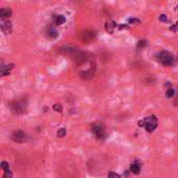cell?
<instances>
[{
  "label": "cell",
  "mask_w": 178,
  "mask_h": 178,
  "mask_svg": "<svg viewBox=\"0 0 178 178\" xmlns=\"http://www.w3.org/2000/svg\"><path fill=\"white\" fill-rule=\"evenodd\" d=\"M59 52L63 53L64 55L70 57L75 64L77 65H82L86 63V54L84 52H82L79 49L71 47V46H65V47L61 48Z\"/></svg>",
  "instance_id": "cell-1"
},
{
  "label": "cell",
  "mask_w": 178,
  "mask_h": 178,
  "mask_svg": "<svg viewBox=\"0 0 178 178\" xmlns=\"http://www.w3.org/2000/svg\"><path fill=\"white\" fill-rule=\"evenodd\" d=\"M156 61L158 62L159 64H161L162 66L171 67V66H174L175 64H176V57H175L171 52L164 50L156 54Z\"/></svg>",
  "instance_id": "cell-2"
},
{
  "label": "cell",
  "mask_w": 178,
  "mask_h": 178,
  "mask_svg": "<svg viewBox=\"0 0 178 178\" xmlns=\"http://www.w3.org/2000/svg\"><path fill=\"white\" fill-rule=\"evenodd\" d=\"M26 107H27V102L24 99H19L11 103V110L15 115H22L25 113Z\"/></svg>",
  "instance_id": "cell-3"
},
{
  "label": "cell",
  "mask_w": 178,
  "mask_h": 178,
  "mask_svg": "<svg viewBox=\"0 0 178 178\" xmlns=\"http://www.w3.org/2000/svg\"><path fill=\"white\" fill-rule=\"evenodd\" d=\"M145 121V129L148 132H153L155 129H156L157 125H158V122H157V118L155 117L154 115H151L149 117H147L144 119Z\"/></svg>",
  "instance_id": "cell-4"
},
{
  "label": "cell",
  "mask_w": 178,
  "mask_h": 178,
  "mask_svg": "<svg viewBox=\"0 0 178 178\" xmlns=\"http://www.w3.org/2000/svg\"><path fill=\"white\" fill-rule=\"evenodd\" d=\"M91 129H92L93 133L98 137V139H104L106 137V131H105V127L102 123H93L92 126H91Z\"/></svg>",
  "instance_id": "cell-5"
},
{
  "label": "cell",
  "mask_w": 178,
  "mask_h": 178,
  "mask_svg": "<svg viewBox=\"0 0 178 178\" xmlns=\"http://www.w3.org/2000/svg\"><path fill=\"white\" fill-rule=\"evenodd\" d=\"M79 38L84 43H92L96 38V32L94 29H86L79 35Z\"/></svg>",
  "instance_id": "cell-6"
},
{
  "label": "cell",
  "mask_w": 178,
  "mask_h": 178,
  "mask_svg": "<svg viewBox=\"0 0 178 178\" xmlns=\"http://www.w3.org/2000/svg\"><path fill=\"white\" fill-rule=\"evenodd\" d=\"M11 139L15 143H25L27 141V134L22 130H15L11 134Z\"/></svg>",
  "instance_id": "cell-7"
},
{
  "label": "cell",
  "mask_w": 178,
  "mask_h": 178,
  "mask_svg": "<svg viewBox=\"0 0 178 178\" xmlns=\"http://www.w3.org/2000/svg\"><path fill=\"white\" fill-rule=\"evenodd\" d=\"M45 35L50 40H54L59 37V32H57L56 28L53 25H48L45 28Z\"/></svg>",
  "instance_id": "cell-8"
},
{
  "label": "cell",
  "mask_w": 178,
  "mask_h": 178,
  "mask_svg": "<svg viewBox=\"0 0 178 178\" xmlns=\"http://www.w3.org/2000/svg\"><path fill=\"white\" fill-rule=\"evenodd\" d=\"M1 30L4 35H10L12 33V23L8 20L1 22Z\"/></svg>",
  "instance_id": "cell-9"
},
{
  "label": "cell",
  "mask_w": 178,
  "mask_h": 178,
  "mask_svg": "<svg viewBox=\"0 0 178 178\" xmlns=\"http://www.w3.org/2000/svg\"><path fill=\"white\" fill-rule=\"evenodd\" d=\"M11 16H12V10L10 8H3L0 10V17H1L2 21L8 20Z\"/></svg>",
  "instance_id": "cell-10"
},
{
  "label": "cell",
  "mask_w": 178,
  "mask_h": 178,
  "mask_svg": "<svg viewBox=\"0 0 178 178\" xmlns=\"http://www.w3.org/2000/svg\"><path fill=\"white\" fill-rule=\"evenodd\" d=\"M130 172L133 173L134 175H139L141 173V164H140L139 161L133 162V164H130Z\"/></svg>",
  "instance_id": "cell-11"
},
{
  "label": "cell",
  "mask_w": 178,
  "mask_h": 178,
  "mask_svg": "<svg viewBox=\"0 0 178 178\" xmlns=\"http://www.w3.org/2000/svg\"><path fill=\"white\" fill-rule=\"evenodd\" d=\"M93 75H94V69L92 70V68L89 69V70H86V71H83V72L80 73V77H81L82 79H84V80L91 79L93 77Z\"/></svg>",
  "instance_id": "cell-12"
},
{
  "label": "cell",
  "mask_w": 178,
  "mask_h": 178,
  "mask_svg": "<svg viewBox=\"0 0 178 178\" xmlns=\"http://www.w3.org/2000/svg\"><path fill=\"white\" fill-rule=\"evenodd\" d=\"M14 67H15L14 64H10V65H8V66L2 65V67H1V74H2V76H6V75L10 74L11 70H12Z\"/></svg>",
  "instance_id": "cell-13"
},
{
  "label": "cell",
  "mask_w": 178,
  "mask_h": 178,
  "mask_svg": "<svg viewBox=\"0 0 178 178\" xmlns=\"http://www.w3.org/2000/svg\"><path fill=\"white\" fill-rule=\"evenodd\" d=\"M116 27H117V24H116L113 21H107L105 23V30L108 33H113Z\"/></svg>",
  "instance_id": "cell-14"
},
{
  "label": "cell",
  "mask_w": 178,
  "mask_h": 178,
  "mask_svg": "<svg viewBox=\"0 0 178 178\" xmlns=\"http://www.w3.org/2000/svg\"><path fill=\"white\" fill-rule=\"evenodd\" d=\"M53 21H54L55 25H62L66 22V18L63 15H55L53 17Z\"/></svg>",
  "instance_id": "cell-15"
},
{
  "label": "cell",
  "mask_w": 178,
  "mask_h": 178,
  "mask_svg": "<svg viewBox=\"0 0 178 178\" xmlns=\"http://www.w3.org/2000/svg\"><path fill=\"white\" fill-rule=\"evenodd\" d=\"M52 108H53V110H54V112H57V113H62V112H63V105H62L61 103L53 104Z\"/></svg>",
  "instance_id": "cell-16"
},
{
  "label": "cell",
  "mask_w": 178,
  "mask_h": 178,
  "mask_svg": "<svg viewBox=\"0 0 178 178\" xmlns=\"http://www.w3.org/2000/svg\"><path fill=\"white\" fill-rule=\"evenodd\" d=\"M175 90H173V89H168L167 90V92H166V97L167 98H172V97H174L175 96Z\"/></svg>",
  "instance_id": "cell-17"
},
{
  "label": "cell",
  "mask_w": 178,
  "mask_h": 178,
  "mask_svg": "<svg viewBox=\"0 0 178 178\" xmlns=\"http://www.w3.org/2000/svg\"><path fill=\"white\" fill-rule=\"evenodd\" d=\"M1 169L4 171V172H6V171H10V164H8V162L6 161H1Z\"/></svg>",
  "instance_id": "cell-18"
},
{
  "label": "cell",
  "mask_w": 178,
  "mask_h": 178,
  "mask_svg": "<svg viewBox=\"0 0 178 178\" xmlns=\"http://www.w3.org/2000/svg\"><path fill=\"white\" fill-rule=\"evenodd\" d=\"M67 133V130L65 128H59V130H57V137H64L66 135Z\"/></svg>",
  "instance_id": "cell-19"
},
{
  "label": "cell",
  "mask_w": 178,
  "mask_h": 178,
  "mask_svg": "<svg viewBox=\"0 0 178 178\" xmlns=\"http://www.w3.org/2000/svg\"><path fill=\"white\" fill-rule=\"evenodd\" d=\"M107 178H121V175H119L118 173L110 171V172H108V174H107Z\"/></svg>",
  "instance_id": "cell-20"
},
{
  "label": "cell",
  "mask_w": 178,
  "mask_h": 178,
  "mask_svg": "<svg viewBox=\"0 0 178 178\" xmlns=\"http://www.w3.org/2000/svg\"><path fill=\"white\" fill-rule=\"evenodd\" d=\"M146 45H147V41H146V40H141V41H139V43H137V49L144 48Z\"/></svg>",
  "instance_id": "cell-21"
},
{
  "label": "cell",
  "mask_w": 178,
  "mask_h": 178,
  "mask_svg": "<svg viewBox=\"0 0 178 178\" xmlns=\"http://www.w3.org/2000/svg\"><path fill=\"white\" fill-rule=\"evenodd\" d=\"M158 19H159V21L164 22V23H168V22H170V20L168 19V16H167V15H161Z\"/></svg>",
  "instance_id": "cell-22"
},
{
  "label": "cell",
  "mask_w": 178,
  "mask_h": 178,
  "mask_svg": "<svg viewBox=\"0 0 178 178\" xmlns=\"http://www.w3.org/2000/svg\"><path fill=\"white\" fill-rule=\"evenodd\" d=\"M2 178H13V173H12V171H6V172H4V174H3V177Z\"/></svg>",
  "instance_id": "cell-23"
},
{
  "label": "cell",
  "mask_w": 178,
  "mask_h": 178,
  "mask_svg": "<svg viewBox=\"0 0 178 178\" xmlns=\"http://www.w3.org/2000/svg\"><path fill=\"white\" fill-rule=\"evenodd\" d=\"M170 30H171V32H178V21L174 24V25L171 26Z\"/></svg>",
  "instance_id": "cell-24"
},
{
  "label": "cell",
  "mask_w": 178,
  "mask_h": 178,
  "mask_svg": "<svg viewBox=\"0 0 178 178\" xmlns=\"http://www.w3.org/2000/svg\"><path fill=\"white\" fill-rule=\"evenodd\" d=\"M128 23H130V24H134V23H141V21H140L139 19H135V18H129L128 19Z\"/></svg>",
  "instance_id": "cell-25"
},
{
  "label": "cell",
  "mask_w": 178,
  "mask_h": 178,
  "mask_svg": "<svg viewBox=\"0 0 178 178\" xmlns=\"http://www.w3.org/2000/svg\"><path fill=\"white\" fill-rule=\"evenodd\" d=\"M139 126L140 127H145V121H144V120L139 121Z\"/></svg>",
  "instance_id": "cell-26"
},
{
  "label": "cell",
  "mask_w": 178,
  "mask_h": 178,
  "mask_svg": "<svg viewBox=\"0 0 178 178\" xmlns=\"http://www.w3.org/2000/svg\"><path fill=\"white\" fill-rule=\"evenodd\" d=\"M173 104H174L175 106H177V107H178V95H176V97H175L174 101H173Z\"/></svg>",
  "instance_id": "cell-27"
},
{
  "label": "cell",
  "mask_w": 178,
  "mask_h": 178,
  "mask_svg": "<svg viewBox=\"0 0 178 178\" xmlns=\"http://www.w3.org/2000/svg\"><path fill=\"white\" fill-rule=\"evenodd\" d=\"M124 28H126V29H128V28H129V26H125V25H124V24H120L119 29H124Z\"/></svg>",
  "instance_id": "cell-28"
},
{
  "label": "cell",
  "mask_w": 178,
  "mask_h": 178,
  "mask_svg": "<svg viewBox=\"0 0 178 178\" xmlns=\"http://www.w3.org/2000/svg\"><path fill=\"white\" fill-rule=\"evenodd\" d=\"M129 172H130V170L129 171H126V172H124V176H126V177L129 176V175H128V174H129Z\"/></svg>",
  "instance_id": "cell-29"
}]
</instances>
